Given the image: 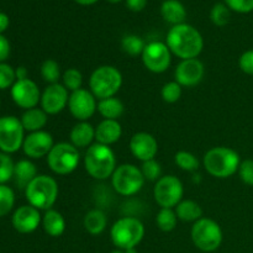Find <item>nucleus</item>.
Listing matches in <instances>:
<instances>
[{
    "instance_id": "obj_7",
    "label": "nucleus",
    "mask_w": 253,
    "mask_h": 253,
    "mask_svg": "<svg viewBox=\"0 0 253 253\" xmlns=\"http://www.w3.org/2000/svg\"><path fill=\"white\" fill-rule=\"evenodd\" d=\"M193 244L203 252H214L222 242V230L215 220L202 217L192 227Z\"/></svg>"
},
{
    "instance_id": "obj_43",
    "label": "nucleus",
    "mask_w": 253,
    "mask_h": 253,
    "mask_svg": "<svg viewBox=\"0 0 253 253\" xmlns=\"http://www.w3.org/2000/svg\"><path fill=\"white\" fill-rule=\"evenodd\" d=\"M10 56V43L7 39L0 35V63H4Z\"/></svg>"
},
{
    "instance_id": "obj_15",
    "label": "nucleus",
    "mask_w": 253,
    "mask_h": 253,
    "mask_svg": "<svg viewBox=\"0 0 253 253\" xmlns=\"http://www.w3.org/2000/svg\"><path fill=\"white\" fill-rule=\"evenodd\" d=\"M69 94L66 86L61 83L49 84L41 94V109L47 115H56L63 111L68 105Z\"/></svg>"
},
{
    "instance_id": "obj_47",
    "label": "nucleus",
    "mask_w": 253,
    "mask_h": 253,
    "mask_svg": "<svg viewBox=\"0 0 253 253\" xmlns=\"http://www.w3.org/2000/svg\"><path fill=\"white\" fill-rule=\"evenodd\" d=\"M77 4L82 5V6H89V5H93L95 2H98L99 0H74Z\"/></svg>"
},
{
    "instance_id": "obj_50",
    "label": "nucleus",
    "mask_w": 253,
    "mask_h": 253,
    "mask_svg": "<svg viewBox=\"0 0 253 253\" xmlns=\"http://www.w3.org/2000/svg\"><path fill=\"white\" fill-rule=\"evenodd\" d=\"M110 253H125V251H123V250H115V251H113Z\"/></svg>"
},
{
    "instance_id": "obj_6",
    "label": "nucleus",
    "mask_w": 253,
    "mask_h": 253,
    "mask_svg": "<svg viewBox=\"0 0 253 253\" xmlns=\"http://www.w3.org/2000/svg\"><path fill=\"white\" fill-rule=\"evenodd\" d=\"M121 85L123 76L114 66L98 67L89 78V88L98 100L115 96Z\"/></svg>"
},
{
    "instance_id": "obj_36",
    "label": "nucleus",
    "mask_w": 253,
    "mask_h": 253,
    "mask_svg": "<svg viewBox=\"0 0 253 253\" xmlns=\"http://www.w3.org/2000/svg\"><path fill=\"white\" fill-rule=\"evenodd\" d=\"M161 96H162L163 101L168 104H174L182 96V85L177 83V82H168L162 86L161 90Z\"/></svg>"
},
{
    "instance_id": "obj_45",
    "label": "nucleus",
    "mask_w": 253,
    "mask_h": 253,
    "mask_svg": "<svg viewBox=\"0 0 253 253\" xmlns=\"http://www.w3.org/2000/svg\"><path fill=\"white\" fill-rule=\"evenodd\" d=\"M7 26H9V17L4 12H0V35L7 29Z\"/></svg>"
},
{
    "instance_id": "obj_11",
    "label": "nucleus",
    "mask_w": 253,
    "mask_h": 253,
    "mask_svg": "<svg viewBox=\"0 0 253 253\" xmlns=\"http://www.w3.org/2000/svg\"><path fill=\"white\" fill-rule=\"evenodd\" d=\"M24 126L15 116L0 118V151L4 153H14L22 147L24 143Z\"/></svg>"
},
{
    "instance_id": "obj_40",
    "label": "nucleus",
    "mask_w": 253,
    "mask_h": 253,
    "mask_svg": "<svg viewBox=\"0 0 253 253\" xmlns=\"http://www.w3.org/2000/svg\"><path fill=\"white\" fill-rule=\"evenodd\" d=\"M224 2L230 10L240 14H249L253 11V0H224Z\"/></svg>"
},
{
    "instance_id": "obj_42",
    "label": "nucleus",
    "mask_w": 253,
    "mask_h": 253,
    "mask_svg": "<svg viewBox=\"0 0 253 253\" xmlns=\"http://www.w3.org/2000/svg\"><path fill=\"white\" fill-rule=\"evenodd\" d=\"M239 66L244 73L253 76V49L244 52L239 59Z\"/></svg>"
},
{
    "instance_id": "obj_2",
    "label": "nucleus",
    "mask_w": 253,
    "mask_h": 253,
    "mask_svg": "<svg viewBox=\"0 0 253 253\" xmlns=\"http://www.w3.org/2000/svg\"><path fill=\"white\" fill-rule=\"evenodd\" d=\"M84 167L94 179L105 180L111 178L116 169V157L110 146L94 143L89 146L84 156Z\"/></svg>"
},
{
    "instance_id": "obj_16",
    "label": "nucleus",
    "mask_w": 253,
    "mask_h": 253,
    "mask_svg": "<svg viewBox=\"0 0 253 253\" xmlns=\"http://www.w3.org/2000/svg\"><path fill=\"white\" fill-rule=\"evenodd\" d=\"M205 74L204 64L200 59L190 58L183 59L175 68V82L185 88L198 85L203 81Z\"/></svg>"
},
{
    "instance_id": "obj_21",
    "label": "nucleus",
    "mask_w": 253,
    "mask_h": 253,
    "mask_svg": "<svg viewBox=\"0 0 253 253\" xmlns=\"http://www.w3.org/2000/svg\"><path fill=\"white\" fill-rule=\"evenodd\" d=\"M71 143L77 148H85L91 146L93 140H95V127L88 121H79L77 125L72 127Z\"/></svg>"
},
{
    "instance_id": "obj_28",
    "label": "nucleus",
    "mask_w": 253,
    "mask_h": 253,
    "mask_svg": "<svg viewBox=\"0 0 253 253\" xmlns=\"http://www.w3.org/2000/svg\"><path fill=\"white\" fill-rule=\"evenodd\" d=\"M175 214L177 217L182 221L195 222L202 219L203 209L197 202L194 200H182L179 204L175 207Z\"/></svg>"
},
{
    "instance_id": "obj_31",
    "label": "nucleus",
    "mask_w": 253,
    "mask_h": 253,
    "mask_svg": "<svg viewBox=\"0 0 253 253\" xmlns=\"http://www.w3.org/2000/svg\"><path fill=\"white\" fill-rule=\"evenodd\" d=\"M40 72H41V77L43 78V81L49 84L58 83L59 78H61V67H59L58 62H56L54 59H46L41 64Z\"/></svg>"
},
{
    "instance_id": "obj_27",
    "label": "nucleus",
    "mask_w": 253,
    "mask_h": 253,
    "mask_svg": "<svg viewBox=\"0 0 253 253\" xmlns=\"http://www.w3.org/2000/svg\"><path fill=\"white\" fill-rule=\"evenodd\" d=\"M84 229L90 235H100L108 225V217L105 212L100 209H93L88 211L83 220Z\"/></svg>"
},
{
    "instance_id": "obj_30",
    "label": "nucleus",
    "mask_w": 253,
    "mask_h": 253,
    "mask_svg": "<svg viewBox=\"0 0 253 253\" xmlns=\"http://www.w3.org/2000/svg\"><path fill=\"white\" fill-rule=\"evenodd\" d=\"M177 214L173 209H166L161 208L157 217H156V224L157 227L163 232H170L177 226Z\"/></svg>"
},
{
    "instance_id": "obj_12",
    "label": "nucleus",
    "mask_w": 253,
    "mask_h": 253,
    "mask_svg": "<svg viewBox=\"0 0 253 253\" xmlns=\"http://www.w3.org/2000/svg\"><path fill=\"white\" fill-rule=\"evenodd\" d=\"M143 66L152 73H163L167 71L172 62V52L167 43L161 41H152L146 44L142 54Z\"/></svg>"
},
{
    "instance_id": "obj_17",
    "label": "nucleus",
    "mask_w": 253,
    "mask_h": 253,
    "mask_svg": "<svg viewBox=\"0 0 253 253\" xmlns=\"http://www.w3.org/2000/svg\"><path fill=\"white\" fill-rule=\"evenodd\" d=\"M53 146L54 142L51 133L41 130L31 132L25 137L24 143H22V150L27 157L39 160L44 156H48Z\"/></svg>"
},
{
    "instance_id": "obj_48",
    "label": "nucleus",
    "mask_w": 253,
    "mask_h": 253,
    "mask_svg": "<svg viewBox=\"0 0 253 253\" xmlns=\"http://www.w3.org/2000/svg\"><path fill=\"white\" fill-rule=\"evenodd\" d=\"M125 253H137V251H136V247H135V249H128V250H126Z\"/></svg>"
},
{
    "instance_id": "obj_38",
    "label": "nucleus",
    "mask_w": 253,
    "mask_h": 253,
    "mask_svg": "<svg viewBox=\"0 0 253 253\" xmlns=\"http://www.w3.org/2000/svg\"><path fill=\"white\" fill-rule=\"evenodd\" d=\"M141 172H142L145 179L151 180V182H157L162 177V167H161V165L156 160L142 162Z\"/></svg>"
},
{
    "instance_id": "obj_18",
    "label": "nucleus",
    "mask_w": 253,
    "mask_h": 253,
    "mask_svg": "<svg viewBox=\"0 0 253 253\" xmlns=\"http://www.w3.org/2000/svg\"><path fill=\"white\" fill-rule=\"evenodd\" d=\"M130 151L141 162L155 160L158 152L157 140L148 132H137L131 137Z\"/></svg>"
},
{
    "instance_id": "obj_32",
    "label": "nucleus",
    "mask_w": 253,
    "mask_h": 253,
    "mask_svg": "<svg viewBox=\"0 0 253 253\" xmlns=\"http://www.w3.org/2000/svg\"><path fill=\"white\" fill-rule=\"evenodd\" d=\"M210 19L215 26H226L231 19V10L225 2H216L210 11Z\"/></svg>"
},
{
    "instance_id": "obj_35",
    "label": "nucleus",
    "mask_w": 253,
    "mask_h": 253,
    "mask_svg": "<svg viewBox=\"0 0 253 253\" xmlns=\"http://www.w3.org/2000/svg\"><path fill=\"white\" fill-rule=\"evenodd\" d=\"M15 204V194L11 188L0 184V217L5 216L12 210Z\"/></svg>"
},
{
    "instance_id": "obj_20",
    "label": "nucleus",
    "mask_w": 253,
    "mask_h": 253,
    "mask_svg": "<svg viewBox=\"0 0 253 253\" xmlns=\"http://www.w3.org/2000/svg\"><path fill=\"white\" fill-rule=\"evenodd\" d=\"M123 135V127L118 120H105L95 127V140L101 145L110 146L118 142Z\"/></svg>"
},
{
    "instance_id": "obj_37",
    "label": "nucleus",
    "mask_w": 253,
    "mask_h": 253,
    "mask_svg": "<svg viewBox=\"0 0 253 253\" xmlns=\"http://www.w3.org/2000/svg\"><path fill=\"white\" fill-rule=\"evenodd\" d=\"M15 165L7 153L0 152V184L9 182L14 177Z\"/></svg>"
},
{
    "instance_id": "obj_22",
    "label": "nucleus",
    "mask_w": 253,
    "mask_h": 253,
    "mask_svg": "<svg viewBox=\"0 0 253 253\" xmlns=\"http://www.w3.org/2000/svg\"><path fill=\"white\" fill-rule=\"evenodd\" d=\"M161 15L166 22L175 26L184 24L187 19V10L179 0H165L161 5Z\"/></svg>"
},
{
    "instance_id": "obj_19",
    "label": "nucleus",
    "mask_w": 253,
    "mask_h": 253,
    "mask_svg": "<svg viewBox=\"0 0 253 253\" xmlns=\"http://www.w3.org/2000/svg\"><path fill=\"white\" fill-rule=\"evenodd\" d=\"M12 226L20 234H31L42 222L40 210L31 205H24L12 215Z\"/></svg>"
},
{
    "instance_id": "obj_14",
    "label": "nucleus",
    "mask_w": 253,
    "mask_h": 253,
    "mask_svg": "<svg viewBox=\"0 0 253 253\" xmlns=\"http://www.w3.org/2000/svg\"><path fill=\"white\" fill-rule=\"evenodd\" d=\"M11 98L17 106L29 110L36 108L41 101V91L34 81L29 78L21 79L15 82L11 86Z\"/></svg>"
},
{
    "instance_id": "obj_26",
    "label": "nucleus",
    "mask_w": 253,
    "mask_h": 253,
    "mask_svg": "<svg viewBox=\"0 0 253 253\" xmlns=\"http://www.w3.org/2000/svg\"><path fill=\"white\" fill-rule=\"evenodd\" d=\"M96 110L105 120H118L124 114L125 106H124L123 101L120 99L111 96V98L99 100Z\"/></svg>"
},
{
    "instance_id": "obj_29",
    "label": "nucleus",
    "mask_w": 253,
    "mask_h": 253,
    "mask_svg": "<svg viewBox=\"0 0 253 253\" xmlns=\"http://www.w3.org/2000/svg\"><path fill=\"white\" fill-rule=\"evenodd\" d=\"M145 47V41L137 35H126L121 40V49L128 56H141Z\"/></svg>"
},
{
    "instance_id": "obj_9",
    "label": "nucleus",
    "mask_w": 253,
    "mask_h": 253,
    "mask_svg": "<svg viewBox=\"0 0 253 253\" xmlns=\"http://www.w3.org/2000/svg\"><path fill=\"white\" fill-rule=\"evenodd\" d=\"M79 161L81 155L78 148L68 142L56 143L47 156L49 169L59 175H67L74 172L78 167Z\"/></svg>"
},
{
    "instance_id": "obj_41",
    "label": "nucleus",
    "mask_w": 253,
    "mask_h": 253,
    "mask_svg": "<svg viewBox=\"0 0 253 253\" xmlns=\"http://www.w3.org/2000/svg\"><path fill=\"white\" fill-rule=\"evenodd\" d=\"M237 172L245 184L253 187V160H246L241 162Z\"/></svg>"
},
{
    "instance_id": "obj_23",
    "label": "nucleus",
    "mask_w": 253,
    "mask_h": 253,
    "mask_svg": "<svg viewBox=\"0 0 253 253\" xmlns=\"http://www.w3.org/2000/svg\"><path fill=\"white\" fill-rule=\"evenodd\" d=\"M42 226L48 236L59 237L66 230V220L63 215L54 209L46 210L42 217Z\"/></svg>"
},
{
    "instance_id": "obj_25",
    "label": "nucleus",
    "mask_w": 253,
    "mask_h": 253,
    "mask_svg": "<svg viewBox=\"0 0 253 253\" xmlns=\"http://www.w3.org/2000/svg\"><path fill=\"white\" fill-rule=\"evenodd\" d=\"M47 120H48V115L42 109L39 108H32L29 109V110H25L21 119H20L25 130L30 131V132L41 131L46 126Z\"/></svg>"
},
{
    "instance_id": "obj_4",
    "label": "nucleus",
    "mask_w": 253,
    "mask_h": 253,
    "mask_svg": "<svg viewBox=\"0 0 253 253\" xmlns=\"http://www.w3.org/2000/svg\"><path fill=\"white\" fill-rule=\"evenodd\" d=\"M25 195L31 207L39 210L52 209L58 198V184L49 175H37L25 189Z\"/></svg>"
},
{
    "instance_id": "obj_39",
    "label": "nucleus",
    "mask_w": 253,
    "mask_h": 253,
    "mask_svg": "<svg viewBox=\"0 0 253 253\" xmlns=\"http://www.w3.org/2000/svg\"><path fill=\"white\" fill-rule=\"evenodd\" d=\"M16 82V73L14 68L6 63H0V90L14 85Z\"/></svg>"
},
{
    "instance_id": "obj_49",
    "label": "nucleus",
    "mask_w": 253,
    "mask_h": 253,
    "mask_svg": "<svg viewBox=\"0 0 253 253\" xmlns=\"http://www.w3.org/2000/svg\"><path fill=\"white\" fill-rule=\"evenodd\" d=\"M108 2H110V4H118V2L123 1V0H106Z\"/></svg>"
},
{
    "instance_id": "obj_34",
    "label": "nucleus",
    "mask_w": 253,
    "mask_h": 253,
    "mask_svg": "<svg viewBox=\"0 0 253 253\" xmlns=\"http://www.w3.org/2000/svg\"><path fill=\"white\" fill-rule=\"evenodd\" d=\"M62 82H63L62 84L66 86L67 90L72 93V91H76L82 88L83 76L77 68H68L67 71H64L63 76H62Z\"/></svg>"
},
{
    "instance_id": "obj_1",
    "label": "nucleus",
    "mask_w": 253,
    "mask_h": 253,
    "mask_svg": "<svg viewBox=\"0 0 253 253\" xmlns=\"http://www.w3.org/2000/svg\"><path fill=\"white\" fill-rule=\"evenodd\" d=\"M166 43L170 52L182 61L198 58L204 48V40L202 34L195 27L188 24L172 26L167 34Z\"/></svg>"
},
{
    "instance_id": "obj_44",
    "label": "nucleus",
    "mask_w": 253,
    "mask_h": 253,
    "mask_svg": "<svg viewBox=\"0 0 253 253\" xmlns=\"http://www.w3.org/2000/svg\"><path fill=\"white\" fill-rule=\"evenodd\" d=\"M126 7L133 12H140L147 5V0H125Z\"/></svg>"
},
{
    "instance_id": "obj_10",
    "label": "nucleus",
    "mask_w": 253,
    "mask_h": 253,
    "mask_svg": "<svg viewBox=\"0 0 253 253\" xmlns=\"http://www.w3.org/2000/svg\"><path fill=\"white\" fill-rule=\"evenodd\" d=\"M184 187L179 178L175 175H162L156 182L153 197L161 208L173 209L183 200Z\"/></svg>"
},
{
    "instance_id": "obj_5",
    "label": "nucleus",
    "mask_w": 253,
    "mask_h": 253,
    "mask_svg": "<svg viewBox=\"0 0 253 253\" xmlns=\"http://www.w3.org/2000/svg\"><path fill=\"white\" fill-rule=\"evenodd\" d=\"M110 236L113 244L119 250L126 251L135 249L145 236V226L137 217L124 216L113 225Z\"/></svg>"
},
{
    "instance_id": "obj_13",
    "label": "nucleus",
    "mask_w": 253,
    "mask_h": 253,
    "mask_svg": "<svg viewBox=\"0 0 253 253\" xmlns=\"http://www.w3.org/2000/svg\"><path fill=\"white\" fill-rule=\"evenodd\" d=\"M69 113L78 121H88L98 109V101L90 90L78 89L69 94Z\"/></svg>"
},
{
    "instance_id": "obj_46",
    "label": "nucleus",
    "mask_w": 253,
    "mask_h": 253,
    "mask_svg": "<svg viewBox=\"0 0 253 253\" xmlns=\"http://www.w3.org/2000/svg\"><path fill=\"white\" fill-rule=\"evenodd\" d=\"M15 73H16V81H21V79L27 78V69L25 67H19L15 71Z\"/></svg>"
},
{
    "instance_id": "obj_24",
    "label": "nucleus",
    "mask_w": 253,
    "mask_h": 253,
    "mask_svg": "<svg viewBox=\"0 0 253 253\" xmlns=\"http://www.w3.org/2000/svg\"><path fill=\"white\" fill-rule=\"evenodd\" d=\"M37 177V168L31 161L21 160L15 165L14 179L20 189H26L27 185Z\"/></svg>"
},
{
    "instance_id": "obj_8",
    "label": "nucleus",
    "mask_w": 253,
    "mask_h": 253,
    "mask_svg": "<svg viewBox=\"0 0 253 253\" xmlns=\"http://www.w3.org/2000/svg\"><path fill=\"white\" fill-rule=\"evenodd\" d=\"M141 168L135 165H121L116 167L115 172L111 175V185L118 194L123 197H132L142 189L145 184Z\"/></svg>"
},
{
    "instance_id": "obj_3",
    "label": "nucleus",
    "mask_w": 253,
    "mask_h": 253,
    "mask_svg": "<svg viewBox=\"0 0 253 253\" xmlns=\"http://www.w3.org/2000/svg\"><path fill=\"white\" fill-rule=\"evenodd\" d=\"M204 168L215 178H229L239 170L241 161L239 153L230 147H214L208 151L203 158Z\"/></svg>"
},
{
    "instance_id": "obj_33",
    "label": "nucleus",
    "mask_w": 253,
    "mask_h": 253,
    "mask_svg": "<svg viewBox=\"0 0 253 253\" xmlns=\"http://www.w3.org/2000/svg\"><path fill=\"white\" fill-rule=\"evenodd\" d=\"M175 165L183 170L187 172H194L199 168V161L193 155L192 152L188 151H178L174 156Z\"/></svg>"
}]
</instances>
